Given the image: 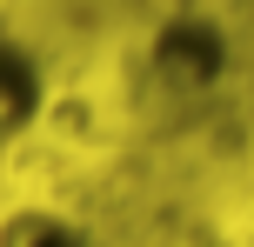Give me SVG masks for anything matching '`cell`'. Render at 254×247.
Returning <instances> with one entry per match:
<instances>
[{
  "label": "cell",
  "instance_id": "cell-1",
  "mask_svg": "<svg viewBox=\"0 0 254 247\" xmlns=\"http://www.w3.org/2000/svg\"><path fill=\"white\" fill-rule=\"evenodd\" d=\"M47 107V60L34 53V40L0 27V141L27 134Z\"/></svg>",
  "mask_w": 254,
  "mask_h": 247
},
{
  "label": "cell",
  "instance_id": "cell-2",
  "mask_svg": "<svg viewBox=\"0 0 254 247\" xmlns=\"http://www.w3.org/2000/svg\"><path fill=\"white\" fill-rule=\"evenodd\" d=\"M0 247H94V234L54 207H13L0 221Z\"/></svg>",
  "mask_w": 254,
  "mask_h": 247
}]
</instances>
